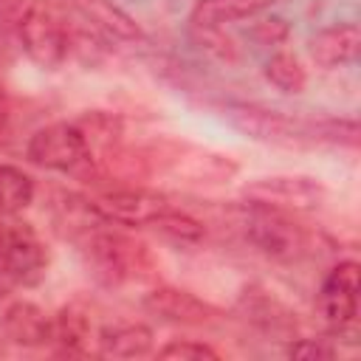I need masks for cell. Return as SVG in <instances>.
I'll return each instance as SVG.
<instances>
[{"mask_svg":"<svg viewBox=\"0 0 361 361\" xmlns=\"http://www.w3.org/2000/svg\"><path fill=\"white\" fill-rule=\"evenodd\" d=\"M274 0H197L192 6L189 23L195 31H220L223 25L254 20Z\"/></svg>","mask_w":361,"mask_h":361,"instance_id":"4fadbf2b","label":"cell"},{"mask_svg":"<svg viewBox=\"0 0 361 361\" xmlns=\"http://www.w3.org/2000/svg\"><path fill=\"white\" fill-rule=\"evenodd\" d=\"M45 268H48V251L39 234L17 217H3L0 220V276L11 285L31 288L45 276Z\"/></svg>","mask_w":361,"mask_h":361,"instance_id":"7a4b0ae2","label":"cell"},{"mask_svg":"<svg viewBox=\"0 0 361 361\" xmlns=\"http://www.w3.org/2000/svg\"><path fill=\"white\" fill-rule=\"evenodd\" d=\"M265 79L282 90V93H302L307 87V71L302 68V62L288 54V51H274L268 59H265V68H262Z\"/></svg>","mask_w":361,"mask_h":361,"instance_id":"e0dca14e","label":"cell"},{"mask_svg":"<svg viewBox=\"0 0 361 361\" xmlns=\"http://www.w3.org/2000/svg\"><path fill=\"white\" fill-rule=\"evenodd\" d=\"M251 34L257 37L259 45H279V42L288 37V23H285L282 17H271V20L254 23Z\"/></svg>","mask_w":361,"mask_h":361,"instance_id":"ffe728a7","label":"cell"},{"mask_svg":"<svg viewBox=\"0 0 361 361\" xmlns=\"http://www.w3.org/2000/svg\"><path fill=\"white\" fill-rule=\"evenodd\" d=\"M158 358H175V361H203V358H209V361H217L220 355L209 344H203V341L172 338L169 344H164L158 350Z\"/></svg>","mask_w":361,"mask_h":361,"instance_id":"d6986e66","label":"cell"},{"mask_svg":"<svg viewBox=\"0 0 361 361\" xmlns=\"http://www.w3.org/2000/svg\"><path fill=\"white\" fill-rule=\"evenodd\" d=\"M319 313L333 333H344L358 316V262H338L319 288Z\"/></svg>","mask_w":361,"mask_h":361,"instance_id":"8992f818","label":"cell"},{"mask_svg":"<svg viewBox=\"0 0 361 361\" xmlns=\"http://www.w3.org/2000/svg\"><path fill=\"white\" fill-rule=\"evenodd\" d=\"M251 217H248V240L271 259L290 262L302 257L305 251V231L279 209L271 206H257L251 203Z\"/></svg>","mask_w":361,"mask_h":361,"instance_id":"5b68a950","label":"cell"},{"mask_svg":"<svg viewBox=\"0 0 361 361\" xmlns=\"http://www.w3.org/2000/svg\"><path fill=\"white\" fill-rule=\"evenodd\" d=\"M228 118L245 135L257 141H274V144H302V141H322V138L336 141V133H338V124H324V121L316 124V121L293 118V116L254 107V104L231 107Z\"/></svg>","mask_w":361,"mask_h":361,"instance_id":"3957f363","label":"cell"},{"mask_svg":"<svg viewBox=\"0 0 361 361\" xmlns=\"http://www.w3.org/2000/svg\"><path fill=\"white\" fill-rule=\"evenodd\" d=\"M0 327H3V336L17 347H45L51 344L54 316H48L39 305L20 299L3 310Z\"/></svg>","mask_w":361,"mask_h":361,"instance_id":"30bf717a","label":"cell"},{"mask_svg":"<svg viewBox=\"0 0 361 361\" xmlns=\"http://www.w3.org/2000/svg\"><path fill=\"white\" fill-rule=\"evenodd\" d=\"M17 34L25 54L42 68H62L79 45V31L54 0H31L20 14Z\"/></svg>","mask_w":361,"mask_h":361,"instance_id":"6da1fadb","label":"cell"},{"mask_svg":"<svg viewBox=\"0 0 361 361\" xmlns=\"http://www.w3.org/2000/svg\"><path fill=\"white\" fill-rule=\"evenodd\" d=\"M99 341V327L93 324V316L82 305H65L54 316V333L51 344H56L65 355H87Z\"/></svg>","mask_w":361,"mask_h":361,"instance_id":"7c38bea8","label":"cell"},{"mask_svg":"<svg viewBox=\"0 0 361 361\" xmlns=\"http://www.w3.org/2000/svg\"><path fill=\"white\" fill-rule=\"evenodd\" d=\"M147 228L158 231L161 237H166V240H172L178 245H192V243H197L203 237V226L192 214H186V212H180L175 206L164 209Z\"/></svg>","mask_w":361,"mask_h":361,"instance_id":"ac0fdd59","label":"cell"},{"mask_svg":"<svg viewBox=\"0 0 361 361\" xmlns=\"http://www.w3.org/2000/svg\"><path fill=\"white\" fill-rule=\"evenodd\" d=\"M288 355L290 358H333L336 350L324 338H302L288 347Z\"/></svg>","mask_w":361,"mask_h":361,"instance_id":"44dd1931","label":"cell"},{"mask_svg":"<svg viewBox=\"0 0 361 361\" xmlns=\"http://www.w3.org/2000/svg\"><path fill=\"white\" fill-rule=\"evenodd\" d=\"M76 11L93 28H102L110 37H118V39H141L138 23L124 8H118L113 0H76Z\"/></svg>","mask_w":361,"mask_h":361,"instance_id":"9a60e30c","label":"cell"},{"mask_svg":"<svg viewBox=\"0 0 361 361\" xmlns=\"http://www.w3.org/2000/svg\"><path fill=\"white\" fill-rule=\"evenodd\" d=\"M25 155L34 166H42L51 172H73L90 155L87 133L73 121L45 124L28 138Z\"/></svg>","mask_w":361,"mask_h":361,"instance_id":"277c9868","label":"cell"},{"mask_svg":"<svg viewBox=\"0 0 361 361\" xmlns=\"http://www.w3.org/2000/svg\"><path fill=\"white\" fill-rule=\"evenodd\" d=\"M245 197L257 206H271L279 212H310L322 203L324 189L313 178L302 175H274V178H257L245 186Z\"/></svg>","mask_w":361,"mask_h":361,"instance_id":"52a82bcc","label":"cell"},{"mask_svg":"<svg viewBox=\"0 0 361 361\" xmlns=\"http://www.w3.org/2000/svg\"><path fill=\"white\" fill-rule=\"evenodd\" d=\"M144 307L152 316H161L164 322H175V324H203L214 316V307L206 305L203 299H197L189 290L180 288H155L144 296Z\"/></svg>","mask_w":361,"mask_h":361,"instance_id":"8fae6325","label":"cell"},{"mask_svg":"<svg viewBox=\"0 0 361 361\" xmlns=\"http://www.w3.org/2000/svg\"><path fill=\"white\" fill-rule=\"evenodd\" d=\"M307 54L310 59L324 68V71H333V68H344L350 62L358 59L361 54V31L355 23H336V25H327L322 31H316L310 39H307Z\"/></svg>","mask_w":361,"mask_h":361,"instance_id":"9c48e42d","label":"cell"},{"mask_svg":"<svg viewBox=\"0 0 361 361\" xmlns=\"http://www.w3.org/2000/svg\"><path fill=\"white\" fill-rule=\"evenodd\" d=\"M34 200V180L14 164H0V217H17Z\"/></svg>","mask_w":361,"mask_h":361,"instance_id":"2e32d148","label":"cell"},{"mask_svg":"<svg viewBox=\"0 0 361 361\" xmlns=\"http://www.w3.org/2000/svg\"><path fill=\"white\" fill-rule=\"evenodd\" d=\"M152 330L138 322H118L99 327L96 353L104 358H141L152 353Z\"/></svg>","mask_w":361,"mask_h":361,"instance_id":"5bb4252c","label":"cell"},{"mask_svg":"<svg viewBox=\"0 0 361 361\" xmlns=\"http://www.w3.org/2000/svg\"><path fill=\"white\" fill-rule=\"evenodd\" d=\"M93 206L118 226H149L164 209H169V200L164 195L147 192V189H113L93 200Z\"/></svg>","mask_w":361,"mask_h":361,"instance_id":"ba28073f","label":"cell"},{"mask_svg":"<svg viewBox=\"0 0 361 361\" xmlns=\"http://www.w3.org/2000/svg\"><path fill=\"white\" fill-rule=\"evenodd\" d=\"M0 127H3V113H0Z\"/></svg>","mask_w":361,"mask_h":361,"instance_id":"7402d4cb","label":"cell"}]
</instances>
